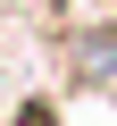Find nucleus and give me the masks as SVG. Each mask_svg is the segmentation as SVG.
Wrapping results in <instances>:
<instances>
[{
	"instance_id": "f257e3e1",
	"label": "nucleus",
	"mask_w": 117,
	"mask_h": 126,
	"mask_svg": "<svg viewBox=\"0 0 117 126\" xmlns=\"http://www.w3.org/2000/svg\"><path fill=\"white\" fill-rule=\"evenodd\" d=\"M75 67L84 76H117V34H84L75 42Z\"/></svg>"
}]
</instances>
